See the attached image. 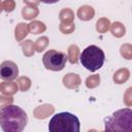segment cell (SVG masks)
I'll list each match as a JSON object with an SVG mask.
<instances>
[{"label": "cell", "mask_w": 132, "mask_h": 132, "mask_svg": "<svg viewBox=\"0 0 132 132\" xmlns=\"http://www.w3.org/2000/svg\"><path fill=\"white\" fill-rule=\"evenodd\" d=\"M67 62V56L63 52L50 50L42 56V63L47 70L60 71L62 70Z\"/></svg>", "instance_id": "obj_5"}, {"label": "cell", "mask_w": 132, "mask_h": 132, "mask_svg": "<svg viewBox=\"0 0 132 132\" xmlns=\"http://www.w3.org/2000/svg\"><path fill=\"white\" fill-rule=\"evenodd\" d=\"M48 130L50 132H79L80 123L78 118L71 112H58L50 120Z\"/></svg>", "instance_id": "obj_2"}, {"label": "cell", "mask_w": 132, "mask_h": 132, "mask_svg": "<svg viewBox=\"0 0 132 132\" xmlns=\"http://www.w3.org/2000/svg\"><path fill=\"white\" fill-rule=\"evenodd\" d=\"M106 131H132V110L124 108L114 111L104 119Z\"/></svg>", "instance_id": "obj_3"}, {"label": "cell", "mask_w": 132, "mask_h": 132, "mask_svg": "<svg viewBox=\"0 0 132 132\" xmlns=\"http://www.w3.org/2000/svg\"><path fill=\"white\" fill-rule=\"evenodd\" d=\"M79 62L87 70L91 72L97 71L105 62L104 52L97 45H89L80 53Z\"/></svg>", "instance_id": "obj_4"}, {"label": "cell", "mask_w": 132, "mask_h": 132, "mask_svg": "<svg viewBox=\"0 0 132 132\" xmlns=\"http://www.w3.org/2000/svg\"><path fill=\"white\" fill-rule=\"evenodd\" d=\"M27 123L28 116L20 106L10 104L0 109V128L4 132H21Z\"/></svg>", "instance_id": "obj_1"}, {"label": "cell", "mask_w": 132, "mask_h": 132, "mask_svg": "<svg viewBox=\"0 0 132 132\" xmlns=\"http://www.w3.org/2000/svg\"><path fill=\"white\" fill-rule=\"evenodd\" d=\"M19 75V67L12 61H4L0 65V78L5 81L13 80Z\"/></svg>", "instance_id": "obj_6"}, {"label": "cell", "mask_w": 132, "mask_h": 132, "mask_svg": "<svg viewBox=\"0 0 132 132\" xmlns=\"http://www.w3.org/2000/svg\"><path fill=\"white\" fill-rule=\"evenodd\" d=\"M39 1L42 2V3H45V4H54V3H57L60 0H39Z\"/></svg>", "instance_id": "obj_7"}]
</instances>
